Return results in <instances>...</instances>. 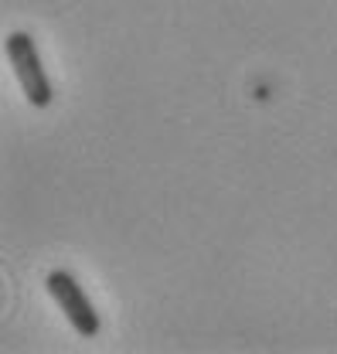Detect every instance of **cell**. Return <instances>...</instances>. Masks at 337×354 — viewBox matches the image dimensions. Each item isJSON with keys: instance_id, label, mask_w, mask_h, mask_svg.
<instances>
[{"instance_id": "obj_2", "label": "cell", "mask_w": 337, "mask_h": 354, "mask_svg": "<svg viewBox=\"0 0 337 354\" xmlns=\"http://www.w3.org/2000/svg\"><path fill=\"white\" fill-rule=\"evenodd\" d=\"M44 290L51 293V300L62 307V313L69 317L72 330L79 337H95L99 334V313L92 307L89 293L79 286V279L69 272V269H51L44 276Z\"/></svg>"}, {"instance_id": "obj_1", "label": "cell", "mask_w": 337, "mask_h": 354, "mask_svg": "<svg viewBox=\"0 0 337 354\" xmlns=\"http://www.w3.org/2000/svg\"><path fill=\"white\" fill-rule=\"evenodd\" d=\"M3 55H7V62H10V68H14V79H17V86L24 92V99L35 106V109H44V106H51V82H48V75H44V65H42V55H38V44L35 38L28 35V31H10L7 38H3Z\"/></svg>"}]
</instances>
